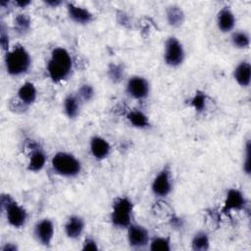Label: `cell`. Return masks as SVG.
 I'll list each match as a JSON object with an SVG mask.
<instances>
[{
    "mask_svg": "<svg viewBox=\"0 0 251 251\" xmlns=\"http://www.w3.org/2000/svg\"><path fill=\"white\" fill-rule=\"evenodd\" d=\"M73 58L64 47H56L52 50L47 62V73L53 82L66 80L73 71Z\"/></svg>",
    "mask_w": 251,
    "mask_h": 251,
    "instance_id": "1",
    "label": "cell"
},
{
    "mask_svg": "<svg viewBox=\"0 0 251 251\" xmlns=\"http://www.w3.org/2000/svg\"><path fill=\"white\" fill-rule=\"evenodd\" d=\"M31 66V57L29 52L21 44L10 48L5 55V68L12 76L25 75Z\"/></svg>",
    "mask_w": 251,
    "mask_h": 251,
    "instance_id": "2",
    "label": "cell"
},
{
    "mask_svg": "<svg viewBox=\"0 0 251 251\" xmlns=\"http://www.w3.org/2000/svg\"><path fill=\"white\" fill-rule=\"evenodd\" d=\"M51 167L53 171L64 177H75L81 172L80 161L72 153L59 151L51 160Z\"/></svg>",
    "mask_w": 251,
    "mask_h": 251,
    "instance_id": "3",
    "label": "cell"
},
{
    "mask_svg": "<svg viewBox=\"0 0 251 251\" xmlns=\"http://www.w3.org/2000/svg\"><path fill=\"white\" fill-rule=\"evenodd\" d=\"M133 203L126 196L117 197L112 205L111 222L119 228H127L132 224Z\"/></svg>",
    "mask_w": 251,
    "mask_h": 251,
    "instance_id": "4",
    "label": "cell"
},
{
    "mask_svg": "<svg viewBox=\"0 0 251 251\" xmlns=\"http://www.w3.org/2000/svg\"><path fill=\"white\" fill-rule=\"evenodd\" d=\"M1 210L5 214L6 220L11 226L20 228L25 225L27 220V213L25 209L10 195L2 194Z\"/></svg>",
    "mask_w": 251,
    "mask_h": 251,
    "instance_id": "5",
    "label": "cell"
},
{
    "mask_svg": "<svg viewBox=\"0 0 251 251\" xmlns=\"http://www.w3.org/2000/svg\"><path fill=\"white\" fill-rule=\"evenodd\" d=\"M185 59V50L181 41L176 36L167 38L164 46V62L171 68L179 67Z\"/></svg>",
    "mask_w": 251,
    "mask_h": 251,
    "instance_id": "6",
    "label": "cell"
},
{
    "mask_svg": "<svg viewBox=\"0 0 251 251\" xmlns=\"http://www.w3.org/2000/svg\"><path fill=\"white\" fill-rule=\"evenodd\" d=\"M151 190L157 197H166L173 190V178L169 168H163L153 178Z\"/></svg>",
    "mask_w": 251,
    "mask_h": 251,
    "instance_id": "7",
    "label": "cell"
},
{
    "mask_svg": "<svg viewBox=\"0 0 251 251\" xmlns=\"http://www.w3.org/2000/svg\"><path fill=\"white\" fill-rule=\"evenodd\" d=\"M127 94L135 100L145 99L150 92V84L148 80L141 75H133L126 82Z\"/></svg>",
    "mask_w": 251,
    "mask_h": 251,
    "instance_id": "8",
    "label": "cell"
},
{
    "mask_svg": "<svg viewBox=\"0 0 251 251\" xmlns=\"http://www.w3.org/2000/svg\"><path fill=\"white\" fill-rule=\"evenodd\" d=\"M127 241L132 248H144L150 241L149 232L145 226L138 224H131L127 227Z\"/></svg>",
    "mask_w": 251,
    "mask_h": 251,
    "instance_id": "9",
    "label": "cell"
},
{
    "mask_svg": "<svg viewBox=\"0 0 251 251\" xmlns=\"http://www.w3.org/2000/svg\"><path fill=\"white\" fill-rule=\"evenodd\" d=\"M34 237L37 242L44 246H49L54 238L55 226L50 219H42L34 226Z\"/></svg>",
    "mask_w": 251,
    "mask_h": 251,
    "instance_id": "10",
    "label": "cell"
},
{
    "mask_svg": "<svg viewBox=\"0 0 251 251\" xmlns=\"http://www.w3.org/2000/svg\"><path fill=\"white\" fill-rule=\"evenodd\" d=\"M247 205L246 198L242 191L237 188H230L227 190L225 202H224V211H242Z\"/></svg>",
    "mask_w": 251,
    "mask_h": 251,
    "instance_id": "11",
    "label": "cell"
},
{
    "mask_svg": "<svg viewBox=\"0 0 251 251\" xmlns=\"http://www.w3.org/2000/svg\"><path fill=\"white\" fill-rule=\"evenodd\" d=\"M66 7L70 19L75 24L87 25L92 22L93 14L87 8L76 5L73 2H68Z\"/></svg>",
    "mask_w": 251,
    "mask_h": 251,
    "instance_id": "12",
    "label": "cell"
},
{
    "mask_svg": "<svg viewBox=\"0 0 251 251\" xmlns=\"http://www.w3.org/2000/svg\"><path fill=\"white\" fill-rule=\"evenodd\" d=\"M89 150L94 159L104 160L111 152V145L104 137L95 135L90 139Z\"/></svg>",
    "mask_w": 251,
    "mask_h": 251,
    "instance_id": "13",
    "label": "cell"
},
{
    "mask_svg": "<svg viewBox=\"0 0 251 251\" xmlns=\"http://www.w3.org/2000/svg\"><path fill=\"white\" fill-rule=\"evenodd\" d=\"M217 26L222 32H230L236 23L235 15L229 7H223L217 14Z\"/></svg>",
    "mask_w": 251,
    "mask_h": 251,
    "instance_id": "14",
    "label": "cell"
},
{
    "mask_svg": "<svg viewBox=\"0 0 251 251\" xmlns=\"http://www.w3.org/2000/svg\"><path fill=\"white\" fill-rule=\"evenodd\" d=\"M85 222L82 217L78 215H72L67 220L64 229L67 237L70 239H77L84 231Z\"/></svg>",
    "mask_w": 251,
    "mask_h": 251,
    "instance_id": "15",
    "label": "cell"
},
{
    "mask_svg": "<svg viewBox=\"0 0 251 251\" xmlns=\"http://www.w3.org/2000/svg\"><path fill=\"white\" fill-rule=\"evenodd\" d=\"M47 156L43 149L38 146H32L27 163V170L33 173L40 172L46 165Z\"/></svg>",
    "mask_w": 251,
    "mask_h": 251,
    "instance_id": "16",
    "label": "cell"
},
{
    "mask_svg": "<svg viewBox=\"0 0 251 251\" xmlns=\"http://www.w3.org/2000/svg\"><path fill=\"white\" fill-rule=\"evenodd\" d=\"M233 78L238 85L248 87L251 82V65L248 61L244 60L237 64L233 70Z\"/></svg>",
    "mask_w": 251,
    "mask_h": 251,
    "instance_id": "17",
    "label": "cell"
},
{
    "mask_svg": "<svg viewBox=\"0 0 251 251\" xmlns=\"http://www.w3.org/2000/svg\"><path fill=\"white\" fill-rule=\"evenodd\" d=\"M18 98L24 105L29 106L33 104L37 98V90L35 85L29 81L23 83L18 89Z\"/></svg>",
    "mask_w": 251,
    "mask_h": 251,
    "instance_id": "18",
    "label": "cell"
},
{
    "mask_svg": "<svg viewBox=\"0 0 251 251\" xmlns=\"http://www.w3.org/2000/svg\"><path fill=\"white\" fill-rule=\"evenodd\" d=\"M81 101L76 94H69L63 101V111L69 119H75L80 112Z\"/></svg>",
    "mask_w": 251,
    "mask_h": 251,
    "instance_id": "19",
    "label": "cell"
},
{
    "mask_svg": "<svg viewBox=\"0 0 251 251\" xmlns=\"http://www.w3.org/2000/svg\"><path fill=\"white\" fill-rule=\"evenodd\" d=\"M126 120L133 127H136L139 129L147 128L150 126L149 118L143 112L136 109L130 110L126 114Z\"/></svg>",
    "mask_w": 251,
    "mask_h": 251,
    "instance_id": "20",
    "label": "cell"
},
{
    "mask_svg": "<svg viewBox=\"0 0 251 251\" xmlns=\"http://www.w3.org/2000/svg\"><path fill=\"white\" fill-rule=\"evenodd\" d=\"M166 18L167 22L172 26H179L182 25L184 21V13L180 9V7L173 5L168 7L166 11Z\"/></svg>",
    "mask_w": 251,
    "mask_h": 251,
    "instance_id": "21",
    "label": "cell"
},
{
    "mask_svg": "<svg viewBox=\"0 0 251 251\" xmlns=\"http://www.w3.org/2000/svg\"><path fill=\"white\" fill-rule=\"evenodd\" d=\"M191 248L195 251H206L210 248V238L206 231H197L191 239Z\"/></svg>",
    "mask_w": 251,
    "mask_h": 251,
    "instance_id": "22",
    "label": "cell"
},
{
    "mask_svg": "<svg viewBox=\"0 0 251 251\" xmlns=\"http://www.w3.org/2000/svg\"><path fill=\"white\" fill-rule=\"evenodd\" d=\"M230 40L232 45L237 49H246L250 45V36L244 30H237L232 32Z\"/></svg>",
    "mask_w": 251,
    "mask_h": 251,
    "instance_id": "23",
    "label": "cell"
},
{
    "mask_svg": "<svg viewBox=\"0 0 251 251\" xmlns=\"http://www.w3.org/2000/svg\"><path fill=\"white\" fill-rule=\"evenodd\" d=\"M148 245L152 251H170L172 249L171 239L167 236H155L150 239Z\"/></svg>",
    "mask_w": 251,
    "mask_h": 251,
    "instance_id": "24",
    "label": "cell"
},
{
    "mask_svg": "<svg viewBox=\"0 0 251 251\" xmlns=\"http://www.w3.org/2000/svg\"><path fill=\"white\" fill-rule=\"evenodd\" d=\"M31 25L30 18L26 14H19L14 19L15 30L20 34L26 33Z\"/></svg>",
    "mask_w": 251,
    "mask_h": 251,
    "instance_id": "25",
    "label": "cell"
},
{
    "mask_svg": "<svg viewBox=\"0 0 251 251\" xmlns=\"http://www.w3.org/2000/svg\"><path fill=\"white\" fill-rule=\"evenodd\" d=\"M94 94H95V90H94L93 86L89 83L81 84L76 92V95L81 102L90 101L94 97Z\"/></svg>",
    "mask_w": 251,
    "mask_h": 251,
    "instance_id": "26",
    "label": "cell"
},
{
    "mask_svg": "<svg viewBox=\"0 0 251 251\" xmlns=\"http://www.w3.org/2000/svg\"><path fill=\"white\" fill-rule=\"evenodd\" d=\"M107 73L109 78L114 82H120L124 77V68L120 64H110Z\"/></svg>",
    "mask_w": 251,
    "mask_h": 251,
    "instance_id": "27",
    "label": "cell"
},
{
    "mask_svg": "<svg viewBox=\"0 0 251 251\" xmlns=\"http://www.w3.org/2000/svg\"><path fill=\"white\" fill-rule=\"evenodd\" d=\"M206 103H207V97H206V94L202 91H197L190 100L191 106L197 112L204 111V109L206 108Z\"/></svg>",
    "mask_w": 251,
    "mask_h": 251,
    "instance_id": "28",
    "label": "cell"
},
{
    "mask_svg": "<svg viewBox=\"0 0 251 251\" xmlns=\"http://www.w3.org/2000/svg\"><path fill=\"white\" fill-rule=\"evenodd\" d=\"M242 169H243V172L246 175H248V176L250 175V172H251V145H250V140L246 141Z\"/></svg>",
    "mask_w": 251,
    "mask_h": 251,
    "instance_id": "29",
    "label": "cell"
},
{
    "mask_svg": "<svg viewBox=\"0 0 251 251\" xmlns=\"http://www.w3.org/2000/svg\"><path fill=\"white\" fill-rule=\"evenodd\" d=\"M0 45L4 51L10 50V43H9V34L6 32L4 25H1L0 28Z\"/></svg>",
    "mask_w": 251,
    "mask_h": 251,
    "instance_id": "30",
    "label": "cell"
},
{
    "mask_svg": "<svg viewBox=\"0 0 251 251\" xmlns=\"http://www.w3.org/2000/svg\"><path fill=\"white\" fill-rule=\"evenodd\" d=\"M82 250H90V251H97L99 250L98 244L96 242V240H94L93 238L87 237L84 239L83 243H82Z\"/></svg>",
    "mask_w": 251,
    "mask_h": 251,
    "instance_id": "31",
    "label": "cell"
},
{
    "mask_svg": "<svg viewBox=\"0 0 251 251\" xmlns=\"http://www.w3.org/2000/svg\"><path fill=\"white\" fill-rule=\"evenodd\" d=\"M1 249L3 251H16V250H18V246L14 243L8 242V243H5V245Z\"/></svg>",
    "mask_w": 251,
    "mask_h": 251,
    "instance_id": "32",
    "label": "cell"
},
{
    "mask_svg": "<svg viewBox=\"0 0 251 251\" xmlns=\"http://www.w3.org/2000/svg\"><path fill=\"white\" fill-rule=\"evenodd\" d=\"M44 3L47 6L51 7V8H57L58 6H60L62 4V1H60V0H47Z\"/></svg>",
    "mask_w": 251,
    "mask_h": 251,
    "instance_id": "33",
    "label": "cell"
},
{
    "mask_svg": "<svg viewBox=\"0 0 251 251\" xmlns=\"http://www.w3.org/2000/svg\"><path fill=\"white\" fill-rule=\"evenodd\" d=\"M31 3V1L29 0H19V1H15V5L20 7V8H25L26 6H28Z\"/></svg>",
    "mask_w": 251,
    "mask_h": 251,
    "instance_id": "34",
    "label": "cell"
}]
</instances>
